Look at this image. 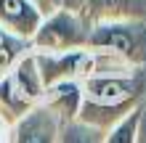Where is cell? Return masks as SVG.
<instances>
[{"instance_id": "obj_1", "label": "cell", "mask_w": 146, "mask_h": 143, "mask_svg": "<svg viewBox=\"0 0 146 143\" xmlns=\"http://www.w3.org/2000/svg\"><path fill=\"white\" fill-rule=\"evenodd\" d=\"M82 106L77 119L101 130H111L127 114L146 103V69L98 72L80 82Z\"/></svg>"}, {"instance_id": "obj_2", "label": "cell", "mask_w": 146, "mask_h": 143, "mask_svg": "<svg viewBox=\"0 0 146 143\" xmlns=\"http://www.w3.org/2000/svg\"><path fill=\"white\" fill-rule=\"evenodd\" d=\"M42 98L45 82L40 77L35 50H29L16 64V69L0 80V117L13 127L21 117H27L37 103H42Z\"/></svg>"}, {"instance_id": "obj_3", "label": "cell", "mask_w": 146, "mask_h": 143, "mask_svg": "<svg viewBox=\"0 0 146 143\" xmlns=\"http://www.w3.org/2000/svg\"><path fill=\"white\" fill-rule=\"evenodd\" d=\"M88 48L114 56L133 69H146V19H119L93 24Z\"/></svg>"}, {"instance_id": "obj_4", "label": "cell", "mask_w": 146, "mask_h": 143, "mask_svg": "<svg viewBox=\"0 0 146 143\" xmlns=\"http://www.w3.org/2000/svg\"><path fill=\"white\" fill-rule=\"evenodd\" d=\"M90 24L77 16L69 8H58L42 19L40 29L32 37V50L35 53H64L74 48H88Z\"/></svg>"}, {"instance_id": "obj_5", "label": "cell", "mask_w": 146, "mask_h": 143, "mask_svg": "<svg viewBox=\"0 0 146 143\" xmlns=\"http://www.w3.org/2000/svg\"><path fill=\"white\" fill-rule=\"evenodd\" d=\"M45 90L61 82H82L98 72V53L90 48H74L64 53H35Z\"/></svg>"}, {"instance_id": "obj_6", "label": "cell", "mask_w": 146, "mask_h": 143, "mask_svg": "<svg viewBox=\"0 0 146 143\" xmlns=\"http://www.w3.org/2000/svg\"><path fill=\"white\" fill-rule=\"evenodd\" d=\"M64 8L82 16L90 27L101 21L146 19V0H64Z\"/></svg>"}, {"instance_id": "obj_7", "label": "cell", "mask_w": 146, "mask_h": 143, "mask_svg": "<svg viewBox=\"0 0 146 143\" xmlns=\"http://www.w3.org/2000/svg\"><path fill=\"white\" fill-rule=\"evenodd\" d=\"M58 127L61 119L50 111V106L37 103L11 127L8 143H58Z\"/></svg>"}, {"instance_id": "obj_8", "label": "cell", "mask_w": 146, "mask_h": 143, "mask_svg": "<svg viewBox=\"0 0 146 143\" xmlns=\"http://www.w3.org/2000/svg\"><path fill=\"white\" fill-rule=\"evenodd\" d=\"M45 16L32 0H0V27L32 40Z\"/></svg>"}, {"instance_id": "obj_9", "label": "cell", "mask_w": 146, "mask_h": 143, "mask_svg": "<svg viewBox=\"0 0 146 143\" xmlns=\"http://www.w3.org/2000/svg\"><path fill=\"white\" fill-rule=\"evenodd\" d=\"M42 103L50 106V111H53L61 122L77 119L80 106H82V88H80V82H61V85L48 88Z\"/></svg>"}, {"instance_id": "obj_10", "label": "cell", "mask_w": 146, "mask_h": 143, "mask_svg": "<svg viewBox=\"0 0 146 143\" xmlns=\"http://www.w3.org/2000/svg\"><path fill=\"white\" fill-rule=\"evenodd\" d=\"M29 50H32V40L0 27V80H3L5 74H11L16 69V64H19Z\"/></svg>"}, {"instance_id": "obj_11", "label": "cell", "mask_w": 146, "mask_h": 143, "mask_svg": "<svg viewBox=\"0 0 146 143\" xmlns=\"http://www.w3.org/2000/svg\"><path fill=\"white\" fill-rule=\"evenodd\" d=\"M106 132L109 130L93 127L82 119H69L61 122V127H58V143H104Z\"/></svg>"}, {"instance_id": "obj_12", "label": "cell", "mask_w": 146, "mask_h": 143, "mask_svg": "<svg viewBox=\"0 0 146 143\" xmlns=\"http://www.w3.org/2000/svg\"><path fill=\"white\" fill-rule=\"evenodd\" d=\"M138 119H141V109H135L133 114H127L119 125H114L104 143H135V135H138Z\"/></svg>"}, {"instance_id": "obj_13", "label": "cell", "mask_w": 146, "mask_h": 143, "mask_svg": "<svg viewBox=\"0 0 146 143\" xmlns=\"http://www.w3.org/2000/svg\"><path fill=\"white\" fill-rule=\"evenodd\" d=\"M32 3L40 8V13H42V16H48V13L58 11V8L64 5V0H32Z\"/></svg>"}, {"instance_id": "obj_14", "label": "cell", "mask_w": 146, "mask_h": 143, "mask_svg": "<svg viewBox=\"0 0 146 143\" xmlns=\"http://www.w3.org/2000/svg\"><path fill=\"white\" fill-rule=\"evenodd\" d=\"M135 143H146V103L141 106V119H138V135H135Z\"/></svg>"}]
</instances>
